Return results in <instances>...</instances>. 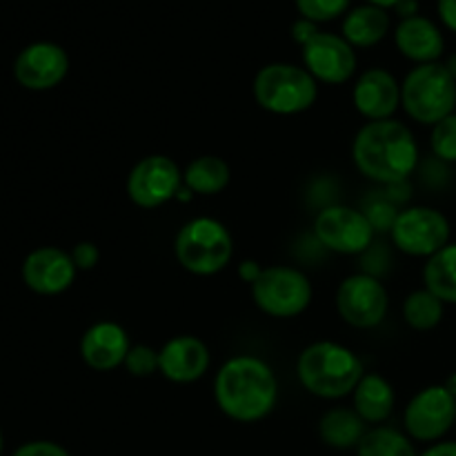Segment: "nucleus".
<instances>
[{"instance_id": "nucleus-1", "label": "nucleus", "mask_w": 456, "mask_h": 456, "mask_svg": "<svg viewBox=\"0 0 456 456\" xmlns=\"http://www.w3.org/2000/svg\"><path fill=\"white\" fill-rule=\"evenodd\" d=\"M214 401L232 421L258 423L279 403V379L261 356L236 354L214 377Z\"/></svg>"}, {"instance_id": "nucleus-2", "label": "nucleus", "mask_w": 456, "mask_h": 456, "mask_svg": "<svg viewBox=\"0 0 456 456\" xmlns=\"http://www.w3.org/2000/svg\"><path fill=\"white\" fill-rule=\"evenodd\" d=\"M352 160L368 181L403 185L419 165V142L412 129L401 120H372L356 132Z\"/></svg>"}, {"instance_id": "nucleus-3", "label": "nucleus", "mask_w": 456, "mask_h": 456, "mask_svg": "<svg viewBox=\"0 0 456 456\" xmlns=\"http://www.w3.org/2000/svg\"><path fill=\"white\" fill-rule=\"evenodd\" d=\"M363 374V361L356 352L334 341L312 343L297 361V377L303 390L325 401L350 396Z\"/></svg>"}, {"instance_id": "nucleus-4", "label": "nucleus", "mask_w": 456, "mask_h": 456, "mask_svg": "<svg viewBox=\"0 0 456 456\" xmlns=\"http://www.w3.org/2000/svg\"><path fill=\"white\" fill-rule=\"evenodd\" d=\"M254 101L274 116H297L312 110L319 98V83L301 65L270 62L254 76Z\"/></svg>"}, {"instance_id": "nucleus-5", "label": "nucleus", "mask_w": 456, "mask_h": 456, "mask_svg": "<svg viewBox=\"0 0 456 456\" xmlns=\"http://www.w3.org/2000/svg\"><path fill=\"white\" fill-rule=\"evenodd\" d=\"M174 256L190 274L214 276L230 265L234 256V239L216 218H191L174 239Z\"/></svg>"}, {"instance_id": "nucleus-6", "label": "nucleus", "mask_w": 456, "mask_h": 456, "mask_svg": "<svg viewBox=\"0 0 456 456\" xmlns=\"http://www.w3.org/2000/svg\"><path fill=\"white\" fill-rule=\"evenodd\" d=\"M401 107L414 123L435 127L456 111V78L444 62L414 65L401 83Z\"/></svg>"}, {"instance_id": "nucleus-7", "label": "nucleus", "mask_w": 456, "mask_h": 456, "mask_svg": "<svg viewBox=\"0 0 456 456\" xmlns=\"http://www.w3.org/2000/svg\"><path fill=\"white\" fill-rule=\"evenodd\" d=\"M252 301L272 319H294L310 307L314 289L305 272L292 265H270L249 285Z\"/></svg>"}, {"instance_id": "nucleus-8", "label": "nucleus", "mask_w": 456, "mask_h": 456, "mask_svg": "<svg viewBox=\"0 0 456 456\" xmlns=\"http://www.w3.org/2000/svg\"><path fill=\"white\" fill-rule=\"evenodd\" d=\"M392 243L412 258H432L450 245L452 225L441 209L428 205L401 209L390 225Z\"/></svg>"}, {"instance_id": "nucleus-9", "label": "nucleus", "mask_w": 456, "mask_h": 456, "mask_svg": "<svg viewBox=\"0 0 456 456\" xmlns=\"http://www.w3.org/2000/svg\"><path fill=\"white\" fill-rule=\"evenodd\" d=\"M374 223L361 209L330 205L314 218V236L325 249L343 256H356L372 248Z\"/></svg>"}, {"instance_id": "nucleus-10", "label": "nucleus", "mask_w": 456, "mask_h": 456, "mask_svg": "<svg viewBox=\"0 0 456 456\" xmlns=\"http://www.w3.org/2000/svg\"><path fill=\"white\" fill-rule=\"evenodd\" d=\"M405 435L421 444H439L456 426V399L441 386H428L410 399L403 412Z\"/></svg>"}, {"instance_id": "nucleus-11", "label": "nucleus", "mask_w": 456, "mask_h": 456, "mask_svg": "<svg viewBox=\"0 0 456 456\" xmlns=\"http://www.w3.org/2000/svg\"><path fill=\"white\" fill-rule=\"evenodd\" d=\"M390 310L387 289L377 276L350 274L337 289V312L350 328L374 330L386 321Z\"/></svg>"}, {"instance_id": "nucleus-12", "label": "nucleus", "mask_w": 456, "mask_h": 456, "mask_svg": "<svg viewBox=\"0 0 456 456\" xmlns=\"http://www.w3.org/2000/svg\"><path fill=\"white\" fill-rule=\"evenodd\" d=\"M183 187V172L174 159L151 154L138 160L127 176V196L136 208L159 209L176 199Z\"/></svg>"}, {"instance_id": "nucleus-13", "label": "nucleus", "mask_w": 456, "mask_h": 456, "mask_svg": "<svg viewBox=\"0 0 456 456\" xmlns=\"http://www.w3.org/2000/svg\"><path fill=\"white\" fill-rule=\"evenodd\" d=\"M303 67L314 76L316 83L346 85L354 78L356 58L354 47L343 36L332 31H319L305 47H301Z\"/></svg>"}, {"instance_id": "nucleus-14", "label": "nucleus", "mask_w": 456, "mask_h": 456, "mask_svg": "<svg viewBox=\"0 0 456 456\" xmlns=\"http://www.w3.org/2000/svg\"><path fill=\"white\" fill-rule=\"evenodd\" d=\"M69 74V56L56 43H31L18 53L13 76L29 92H47L61 85Z\"/></svg>"}, {"instance_id": "nucleus-15", "label": "nucleus", "mask_w": 456, "mask_h": 456, "mask_svg": "<svg viewBox=\"0 0 456 456\" xmlns=\"http://www.w3.org/2000/svg\"><path fill=\"white\" fill-rule=\"evenodd\" d=\"M76 270L71 254L61 248H38L27 254L22 263V281L40 297H56L74 285Z\"/></svg>"}, {"instance_id": "nucleus-16", "label": "nucleus", "mask_w": 456, "mask_h": 456, "mask_svg": "<svg viewBox=\"0 0 456 456\" xmlns=\"http://www.w3.org/2000/svg\"><path fill=\"white\" fill-rule=\"evenodd\" d=\"M212 354L205 341L194 334L172 337L159 350V372L176 386H190L208 374Z\"/></svg>"}, {"instance_id": "nucleus-17", "label": "nucleus", "mask_w": 456, "mask_h": 456, "mask_svg": "<svg viewBox=\"0 0 456 456\" xmlns=\"http://www.w3.org/2000/svg\"><path fill=\"white\" fill-rule=\"evenodd\" d=\"M352 102L368 123L387 120L401 107V83L383 67L365 69L352 89Z\"/></svg>"}, {"instance_id": "nucleus-18", "label": "nucleus", "mask_w": 456, "mask_h": 456, "mask_svg": "<svg viewBox=\"0 0 456 456\" xmlns=\"http://www.w3.org/2000/svg\"><path fill=\"white\" fill-rule=\"evenodd\" d=\"M132 343L127 330L116 321H98L80 338V359L94 372H111L125 365Z\"/></svg>"}, {"instance_id": "nucleus-19", "label": "nucleus", "mask_w": 456, "mask_h": 456, "mask_svg": "<svg viewBox=\"0 0 456 456\" xmlns=\"http://www.w3.org/2000/svg\"><path fill=\"white\" fill-rule=\"evenodd\" d=\"M395 45L401 56L412 61L414 65L441 62L445 52L444 31L426 16L403 18L395 29Z\"/></svg>"}, {"instance_id": "nucleus-20", "label": "nucleus", "mask_w": 456, "mask_h": 456, "mask_svg": "<svg viewBox=\"0 0 456 456\" xmlns=\"http://www.w3.org/2000/svg\"><path fill=\"white\" fill-rule=\"evenodd\" d=\"M395 386L379 372H365L352 392V408L368 426H381L395 412Z\"/></svg>"}, {"instance_id": "nucleus-21", "label": "nucleus", "mask_w": 456, "mask_h": 456, "mask_svg": "<svg viewBox=\"0 0 456 456\" xmlns=\"http://www.w3.org/2000/svg\"><path fill=\"white\" fill-rule=\"evenodd\" d=\"M390 34V13L387 9L374 4H359L346 13L341 25V36L354 49L377 47Z\"/></svg>"}, {"instance_id": "nucleus-22", "label": "nucleus", "mask_w": 456, "mask_h": 456, "mask_svg": "<svg viewBox=\"0 0 456 456\" xmlns=\"http://www.w3.org/2000/svg\"><path fill=\"white\" fill-rule=\"evenodd\" d=\"M368 423L354 412V408H332L321 417L319 436L328 448L352 450L359 448L368 432Z\"/></svg>"}, {"instance_id": "nucleus-23", "label": "nucleus", "mask_w": 456, "mask_h": 456, "mask_svg": "<svg viewBox=\"0 0 456 456\" xmlns=\"http://www.w3.org/2000/svg\"><path fill=\"white\" fill-rule=\"evenodd\" d=\"M232 169L221 156L205 154L191 160L183 172V185L199 196H216L230 185Z\"/></svg>"}, {"instance_id": "nucleus-24", "label": "nucleus", "mask_w": 456, "mask_h": 456, "mask_svg": "<svg viewBox=\"0 0 456 456\" xmlns=\"http://www.w3.org/2000/svg\"><path fill=\"white\" fill-rule=\"evenodd\" d=\"M423 288L439 297L445 305H456V243L445 245L428 258L423 267Z\"/></svg>"}, {"instance_id": "nucleus-25", "label": "nucleus", "mask_w": 456, "mask_h": 456, "mask_svg": "<svg viewBox=\"0 0 456 456\" xmlns=\"http://www.w3.org/2000/svg\"><path fill=\"white\" fill-rule=\"evenodd\" d=\"M401 312H403L405 325H410L417 332H430L444 321L445 303L428 288H421L405 297Z\"/></svg>"}, {"instance_id": "nucleus-26", "label": "nucleus", "mask_w": 456, "mask_h": 456, "mask_svg": "<svg viewBox=\"0 0 456 456\" xmlns=\"http://www.w3.org/2000/svg\"><path fill=\"white\" fill-rule=\"evenodd\" d=\"M356 456H419L412 439L390 426H377L365 432Z\"/></svg>"}, {"instance_id": "nucleus-27", "label": "nucleus", "mask_w": 456, "mask_h": 456, "mask_svg": "<svg viewBox=\"0 0 456 456\" xmlns=\"http://www.w3.org/2000/svg\"><path fill=\"white\" fill-rule=\"evenodd\" d=\"M294 4H297L298 16L316 25L337 20L352 9V0H294Z\"/></svg>"}, {"instance_id": "nucleus-28", "label": "nucleus", "mask_w": 456, "mask_h": 456, "mask_svg": "<svg viewBox=\"0 0 456 456\" xmlns=\"http://www.w3.org/2000/svg\"><path fill=\"white\" fill-rule=\"evenodd\" d=\"M432 154L444 163H456V111L445 116L430 132Z\"/></svg>"}, {"instance_id": "nucleus-29", "label": "nucleus", "mask_w": 456, "mask_h": 456, "mask_svg": "<svg viewBox=\"0 0 456 456\" xmlns=\"http://www.w3.org/2000/svg\"><path fill=\"white\" fill-rule=\"evenodd\" d=\"M125 370L136 379L154 377L159 372V350L151 346H132L125 359Z\"/></svg>"}, {"instance_id": "nucleus-30", "label": "nucleus", "mask_w": 456, "mask_h": 456, "mask_svg": "<svg viewBox=\"0 0 456 456\" xmlns=\"http://www.w3.org/2000/svg\"><path fill=\"white\" fill-rule=\"evenodd\" d=\"M69 254H71V261H74L76 270L78 272L94 270V267L98 265V261H101V249H98L94 243H89V240L76 243L74 248H71Z\"/></svg>"}, {"instance_id": "nucleus-31", "label": "nucleus", "mask_w": 456, "mask_h": 456, "mask_svg": "<svg viewBox=\"0 0 456 456\" xmlns=\"http://www.w3.org/2000/svg\"><path fill=\"white\" fill-rule=\"evenodd\" d=\"M12 456H71L62 445L53 444V441H29V444L20 445Z\"/></svg>"}, {"instance_id": "nucleus-32", "label": "nucleus", "mask_w": 456, "mask_h": 456, "mask_svg": "<svg viewBox=\"0 0 456 456\" xmlns=\"http://www.w3.org/2000/svg\"><path fill=\"white\" fill-rule=\"evenodd\" d=\"M319 31L321 29L316 22L307 20V18H298V20H294V25H292V38L298 47H305V45L310 43V40L314 38Z\"/></svg>"}, {"instance_id": "nucleus-33", "label": "nucleus", "mask_w": 456, "mask_h": 456, "mask_svg": "<svg viewBox=\"0 0 456 456\" xmlns=\"http://www.w3.org/2000/svg\"><path fill=\"white\" fill-rule=\"evenodd\" d=\"M436 13L445 29L456 34V0H436Z\"/></svg>"}, {"instance_id": "nucleus-34", "label": "nucleus", "mask_w": 456, "mask_h": 456, "mask_svg": "<svg viewBox=\"0 0 456 456\" xmlns=\"http://www.w3.org/2000/svg\"><path fill=\"white\" fill-rule=\"evenodd\" d=\"M263 270H265V267L258 265L256 261H243L239 265V279L243 281V283L254 285L258 281V276L263 274Z\"/></svg>"}, {"instance_id": "nucleus-35", "label": "nucleus", "mask_w": 456, "mask_h": 456, "mask_svg": "<svg viewBox=\"0 0 456 456\" xmlns=\"http://www.w3.org/2000/svg\"><path fill=\"white\" fill-rule=\"evenodd\" d=\"M419 456H456V441H439Z\"/></svg>"}, {"instance_id": "nucleus-36", "label": "nucleus", "mask_w": 456, "mask_h": 456, "mask_svg": "<svg viewBox=\"0 0 456 456\" xmlns=\"http://www.w3.org/2000/svg\"><path fill=\"white\" fill-rule=\"evenodd\" d=\"M395 9H396V13L401 16V20H403V18L419 16V0H401Z\"/></svg>"}, {"instance_id": "nucleus-37", "label": "nucleus", "mask_w": 456, "mask_h": 456, "mask_svg": "<svg viewBox=\"0 0 456 456\" xmlns=\"http://www.w3.org/2000/svg\"><path fill=\"white\" fill-rule=\"evenodd\" d=\"M368 4H374V7H381V9H395L401 0H365Z\"/></svg>"}, {"instance_id": "nucleus-38", "label": "nucleus", "mask_w": 456, "mask_h": 456, "mask_svg": "<svg viewBox=\"0 0 456 456\" xmlns=\"http://www.w3.org/2000/svg\"><path fill=\"white\" fill-rule=\"evenodd\" d=\"M444 65H445V69H448L450 74H452L454 78H456V53H452V56H448V61H445Z\"/></svg>"}, {"instance_id": "nucleus-39", "label": "nucleus", "mask_w": 456, "mask_h": 456, "mask_svg": "<svg viewBox=\"0 0 456 456\" xmlns=\"http://www.w3.org/2000/svg\"><path fill=\"white\" fill-rule=\"evenodd\" d=\"M444 386H445V387H448V390H450V392H452V395H454V399H456V372L452 374V377H448V381H445V383H444Z\"/></svg>"}, {"instance_id": "nucleus-40", "label": "nucleus", "mask_w": 456, "mask_h": 456, "mask_svg": "<svg viewBox=\"0 0 456 456\" xmlns=\"http://www.w3.org/2000/svg\"><path fill=\"white\" fill-rule=\"evenodd\" d=\"M3 445H4V441H3V432H0V454H3Z\"/></svg>"}]
</instances>
